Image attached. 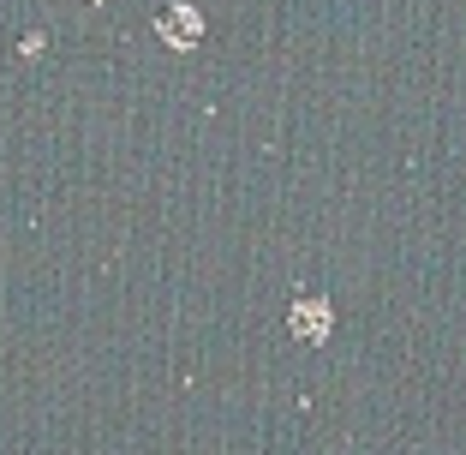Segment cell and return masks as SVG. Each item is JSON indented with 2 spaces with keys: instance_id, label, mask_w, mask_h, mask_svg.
<instances>
[{
  "instance_id": "cell-1",
  "label": "cell",
  "mask_w": 466,
  "mask_h": 455,
  "mask_svg": "<svg viewBox=\"0 0 466 455\" xmlns=\"http://www.w3.org/2000/svg\"><path fill=\"white\" fill-rule=\"evenodd\" d=\"M156 30H162V42H167V48H179V55H192L198 42H204V13L179 0V6H162Z\"/></svg>"
},
{
  "instance_id": "cell-2",
  "label": "cell",
  "mask_w": 466,
  "mask_h": 455,
  "mask_svg": "<svg viewBox=\"0 0 466 455\" xmlns=\"http://www.w3.org/2000/svg\"><path fill=\"white\" fill-rule=\"evenodd\" d=\"M329 324H335V312H329V300H293V312H288V330L299 336V342H329Z\"/></svg>"
},
{
  "instance_id": "cell-3",
  "label": "cell",
  "mask_w": 466,
  "mask_h": 455,
  "mask_svg": "<svg viewBox=\"0 0 466 455\" xmlns=\"http://www.w3.org/2000/svg\"><path fill=\"white\" fill-rule=\"evenodd\" d=\"M90 6H102V0H90Z\"/></svg>"
}]
</instances>
